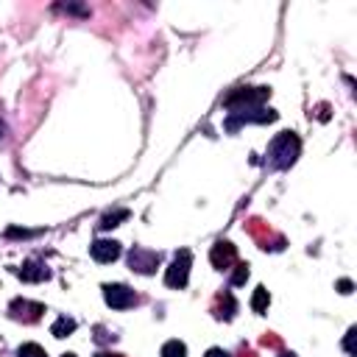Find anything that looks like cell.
<instances>
[{
    "label": "cell",
    "instance_id": "1",
    "mask_svg": "<svg viewBox=\"0 0 357 357\" xmlns=\"http://www.w3.org/2000/svg\"><path fill=\"white\" fill-rule=\"evenodd\" d=\"M298 153H301V139H298V134H296V131H282V134H276V137L271 139V145H268V165L276 167V170H284V167H290V165L298 159Z\"/></svg>",
    "mask_w": 357,
    "mask_h": 357
},
{
    "label": "cell",
    "instance_id": "2",
    "mask_svg": "<svg viewBox=\"0 0 357 357\" xmlns=\"http://www.w3.org/2000/svg\"><path fill=\"white\" fill-rule=\"evenodd\" d=\"M271 98V86H237L223 98V106L229 112H245V109H259Z\"/></svg>",
    "mask_w": 357,
    "mask_h": 357
},
{
    "label": "cell",
    "instance_id": "3",
    "mask_svg": "<svg viewBox=\"0 0 357 357\" xmlns=\"http://www.w3.org/2000/svg\"><path fill=\"white\" fill-rule=\"evenodd\" d=\"M190 268H192V254H190L187 248L176 251L173 262H170L167 271H165V284H167V287H176V290L187 287V282H190Z\"/></svg>",
    "mask_w": 357,
    "mask_h": 357
},
{
    "label": "cell",
    "instance_id": "4",
    "mask_svg": "<svg viewBox=\"0 0 357 357\" xmlns=\"http://www.w3.org/2000/svg\"><path fill=\"white\" fill-rule=\"evenodd\" d=\"M103 301L112 307V310H128L139 301V296L128 287V284H120V282H112V284H103Z\"/></svg>",
    "mask_w": 357,
    "mask_h": 357
},
{
    "label": "cell",
    "instance_id": "5",
    "mask_svg": "<svg viewBox=\"0 0 357 357\" xmlns=\"http://www.w3.org/2000/svg\"><path fill=\"white\" fill-rule=\"evenodd\" d=\"M273 120H276V112L259 106V109H245V112H229L226 128L229 131H237L243 123H273Z\"/></svg>",
    "mask_w": 357,
    "mask_h": 357
},
{
    "label": "cell",
    "instance_id": "6",
    "mask_svg": "<svg viewBox=\"0 0 357 357\" xmlns=\"http://www.w3.org/2000/svg\"><path fill=\"white\" fill-rule=\"evenodd\" d=\"M128 265H131V271H137V273L148 276V273H153V271L159 268V254H156V251H148V248L134 245V248L128 251Z\"/></svg>",
    "mask_w": 357,
    "mask_h": 357
},
{
    "label": "cell",
    "instance_id": "7",
    "mask_svg": "<svg viewBox=\"0 0 357 357\" xmlns=\"http://www.w3.org/2000/svg\"><path fill=\"white\" fill-rule=\"evenodd\" d=\"M8 312H11V318H14V321L33 324V321H39V318H42L45 304H39V301H28V298H14V301L8 304Z\"/></svg>",
    "mask_w": 357,
    "mask_h": 357
},
{
    "label": "cell",
    "instance_id": "8",
    "mask_svg": "<svg viewBox=\"0 0 357 357\" xmlns=\"http://www.w3.org/2000/svg\"><path fill=\"white\" fill-rule=\"evenodd\" d=\"M209 262H212L218 271H229V268L237 262V248H234L229 240H218V243L209 248Z\"/></svg>",
    "mask_w": 357,
    "mask_h": 357
},
{
    "label": "cell",
    "instance_id": "9",
    "mask_svg": "<svg viewBox=\"0 0 357 357\" xmlns=\"http://www.w3.org/2000/svg\"><path fill=\"white\" fill-rule=\"evenodd\" d=\"M89 254H92V259L95 262H114L117 257H120V243L117 240H103V237H98L92 245H89Z\"/></svg>",
    "mask_w": 357,
    "mask_h": 357
},
{
    "label": "cell",
    "instance_id": "10",
    "mask_svg": "<svg viewBox=\"0 0 357 357\" xmlns=\"http://www.w3.org/2000/svg\"><path fill=\"white\" fill-rule=\"evenodd\" d=\"M17 273H20L22 282H45V279L50 276L47 265L39 262V259H28V262H22V268H20Z\"/></svg>",
    "mask_w": 357,
    "mask_h": 357
},
{
    "label": "cell",
    "instance_id": "11",
    "mask_svg": "<svg viewBox=\"0 0 357 357\" xmlns=\"http://www.w3.org/2000/svg\"><path fill=\"white\" fill-rule=\"evenodd\" d=\"M215 318H220V321H231L234 318V312H237V301H234V296L226 290V293H220L218 296V304H215Z\"/></svg>",
    "mask_w": 357,
    "mask_h": 357
},
{
    "label": "cell",
    "instance_id": "12",
    "mask_svg": "<svg viewBox=\"0 0 357 357\" xmlns=\"http://www.w3.org/2000/svg\"><path fill=\"white\" fill-rule=\"evenodd\" d=\"M50 332H53L56 337H67V335H73V332H75V318H70V315H59L56 324L50 326Z\"/></svg>",
    "mask_w": 357,
    "mask_h": 357
},
{
    "label": "cell",
    "instance_id": "13",
    "mask_svg": "<svg viewBox=\"0 0 357 357\" xmlns=\"http://www.w3.org/2000/svg\"><path fill=\"white\" fill-rule=\"evenodd\" d=\"M128 218V209H112V212H106L103 218H100V229H114V226H120V220H126Z\"/></svg>",
    "mask_w": 357,
    "mask_h": 357
},
{
    "label": "cell",
    "instance_id": "14",
    "mask_svg": "<svg viewBox=\"0 0 357 357\" xmlns=\"http://www.w3.org/2000/svg\"><path fill=\"white\" fill-rule=\"evenodd\" d=\"M268 304H271V293H268L265 287H257V290H254V296H251V310L262 315V312L268 310Z\"/></svg>",
    "mask_w": 357,
    "mask_h": 357
},
{
    "label": "cell",
    "instance_id": "15",
    "mask_svg": "<svg viewBox=\"0 0 357 357\" xmlns=\"http://www.w3.org/2000/svg\"><path fill=\"white\" fill-rule=\"evenodd\" d=\"M162 357H187V346L181 340H167L162 346Z\"/></svg>",
    "mask_w": 357,
    "mask_h": 357
},
{
    "label": "cell",
    "instance_id": "16",
    "mask_svg": "<svg viewBox=\"0 0 357 357\" xmlns=\"http://www.w3.org/2000/svg\"><path fill=\"white\" fill-rule=\"evenodd\" d=\"M17 357H47V351L39 343H22L17 349Z\"/></svg>",
    "mask_w": 357,
    "mask_h": 357
},
{
    "label": "cell",
    "instance_id": "17",
    "mask_svg": "<svg viewBox=\"0 0 357 357\" xmlns=\"http://www.w3.org/2000/svg\"><path fill=\"white\" fill-rule=\"evenodd\" d=\"M245 279H248V265H245V262H234L231 284H245Z\"/></svg>",
    "mask_w": 357,
    "mask_h": 357
},
{
    "label": "cell",
    "instance_id": "18",
    "mask_svg": "<svg viewBox=\"0 0 357 357\" xmlns=\"http://www.w3.org/2000/svg\"><path fill=\"white\" fill-rule=\"evenodd\" d=\"M36 231H28V229H8L6 237H33Z\"/></svg>",
    "mask_w": 357,
    "mask_h": 357
},
{
    "label": "cell",
    "instance_id": "19",
    "mask_svg": "<svg viewBox=\"0 0 357 357\" xmlns=\"http://www.w3.org/2000/svg\"><path fill=\"white\" fill-rule=\"evenodd\" d=\"M204 357H231L226 349H218V346H212V349H206V354Z\"/></svg>",
    "mask_w": 357,
    "mask_h": 357
},
{
    "label": "cell",
    "instance_id": "20",
    "mask_svg": "<svg viewBox=\"0 0 357 357\" xmlns=\"http://www.w3.org/2000/svg\"><path fill=\"white\" fill-rule=\"evenodd\" d=\"M337 287H340V293H343V296H349L354 284H351V279H340V282H337Z\"/></svg>",
    "mask_w": 357,
    "mask_h": 357
},
{
    "label": "cell",
    "instance_id": "21",
    "mask_svg": "<svg viewBox=\"0 0 357 357\" xmlns=\"http://www.w3.org/2000/svg\"><path fill=\"white\" fill-rule=\"evenodd\" d=\"M354 332H357V329L351 326V329L346 332V340H343V346H346V351H349V354H351V340H354Z\"/></svg>",
    "mask_w": 357,
    "mask_h": 357
},
{
    "label": "cell",
    "instance_id": "22",
    "mask_svg": "<svg viewBox=\"0 0 357 357\" xmlns=\"http://www.w3.org/2000/svg\"><path fill=\"white\" fill-rule=\"evenodd\" d=\"M95 357H123V354H112V351H98Z\"/></svg>",
    "mask_w": 357,
    "mask_h": 357
},
{
    "label": "cell",
    "instance_id": "23",
    "mask_svg": "<svg viewBox=\"0 0 357 357\" xmlns=\"http://www.w3.org/2000/svg\"><path fill=\"white\" fill-rule=\"evenodd\" d=\"M0 137H6V126H3V120H0Z\"/></svg>",
    "mask_w": 357,
    "mask_h": 357
},
{
    "label": "cell",
    "instance_id": "24",
    "mask_svg": "<svg viewBox=\"0 0 357 357\" xmlns=\"http://www.w3.org/2000/svg\"><path fill=\"white\" fill-rule=\"evenodd\" d=\"M279 357H296V354H293V351H282Z\"/></svg>",
    "mask_w": 357,
    "mask_h": 357
},
{
    "label": "cell",
    "instance_id": "25",
    "mask_svg": "<svg viewBox=\"0 0 357 357\" xmlns=\"http://www.w3.org/2000/svg\"><path fill=\"white\" fill-rule=\"evenodd\" d=\"M61 357H75V354H73V351H67V354H61Z\"/></svg>",
    "mask_w": 357,
    "mask_h": 357
}]
</instances>
